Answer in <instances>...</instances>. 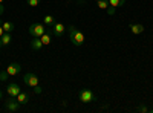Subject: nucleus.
Here are the masks:
<instances>
[{
    "label": "nucleus",
    "instance_id": "f257e3e1",
    "mask_svg": "<svg viewBox=\"0 0 153 113\" xmlns=\"http://www.w3.org/2000/svg\"><path fill=\"white\" fill-rule=\"evenodd\" d=\"M68 31H69V38H71L74 46H83L84 44L86 37H84V34L81 31H78L75 26H69Z\"/></svg>",
    "mask_w": 153,
    "mask_h": 113
},
{
    "label": "nucleus",
    "instance_id": "f03ea898",
    "mask_svg": "<svg viewBox=\"0 0 153 113\" xmlns=\"http://www.w3.org/2000/svg\"><path fill=\"white\" fill-rule=\"evenodd\" d=\"M78 99H80V103H83V104H89V103L97 101V95L92 90H89V89H83L78 93Z\"/></svg>",
    "mask_w": 153,
    "mask_h": 113
},
{
    "label": "nucleus",
    "instance_id": "7ed1b4c3",
    "mask_svg": "<svg viewBox=\"0 0 153 113\" xmlns=\"http://www.w3.org/2000/svg\"><path fill=\"white\" fill-rule=\"evenodd\" d=\"M28 32L32 37H42L46 32V26L45 24H40V23H32L29 26V29H28Z\"/></svg>",
    "mask_w": 153,
    "mask_h": 113
},
{
    "label": "nucleus",
    "instance_id": "20e7f679",
    "mask_svg": "<svg viewBox=\"0 0 153 113\" xmlns=\"http://www.w3.org/2000/svg\"><path fill=\"white\" fill-rule=\"evenodd\" d=\"M3 104H5L6 112H17L20 109V103L17 101L16 96H9L8 99H5V101H3Z\"/></svg>",
    "mask_w": 153,
    "mask_h": 113
},
{
    "label": "nucleus",
    "instance_id": "39448f33",
    "mask_svg": "<svg viewBox=\"0 0 153 113\" xmlns=\"http://www.w3.org/2000/svg\"><path fill=\"white\" fill-rule=\"evenodd\" d=\"M23 83L26 84L28 87H32V89H34L35 86H38V78H37L35 73H26L23 77Z\"/></svg>",
    "mask_w": 153,
    "mask_h": 113
},
{
    "label": "nucleus",
    "instance_id": "423d86ee",
    "mask_svg": "<svg viewBox=\"0 0 153 113\" xmlns=\"http://www.w3.org/2000/svg\"><path fill=\"white\" fill-rule=\"evenodd\" d=\"M51 31H52V35L57 37V38H60V37L65 34V24L60 23V21H55L52 24V28H51Z\"/></svg>",
    "mask_w": 153,
    "mask_h": 113
},
{
    "label": "nucleus",
    "instance_id": "0eeeda50",
    "mask_svg": "<svg viewBox=\"0 0 153 113\" xmlns=\"http://www.w3.org/2000/svg\"><path fill=\"white\" fill-rule=\"evenodd\" d=\"M22 70V66L19 64V63H11V64L6 67V72L9 73V77H16V75H19Z\"/></svg>",
    "mask_w": 153,
    "mask_h": 113
},
{
    "label": "nucleus",
    "instance_id": "6e6552de",
    "mask_svg": "<svg viewBox=\"0 0 153 113\" xmlns=\"http://www.w3.org/2000/svg\"><path fill=\"white\" fill-rule=\"evenodd\" d=\"M6 92H8L9 96H17L22 90H20V86L17 83H9L8 87H6Z\"/></svg>",
    "mask_w": 153,
    "mask_h": 113
},
{
    "label": "nucleus",
    "instance_id": "1a4fd4ad",
    "mask_svg": "<svg viewBox=\"0 0 153 113\" xmlns=\"http://www.w3.org/2000/svg\"><path fill=\"white\" fill-rule=\"evenodd\" d=\"M43 46H45V44L42 43L40 37H34V38L31 40V49H32V51H40Z\"/></svg>",
    "mask_w": 153,
    "mask_h": 113
},
{
    "label": "nucleus",
    "instance_id": "9d476101",
    "mask_svg": "<svg viewBox=\"0 0 153 113\" xmlns=\"http://www.w3.org/2000/svg\"><path fill=\"white\" fill-rule=\"evenodd\" d=\"M130 31H132V34H135V35L143 34V32H144V26H143V24H138V23H130Z\"/></svg>",
    "mask_w": 153,
    "mask_h": 113
},
{
    "label": "nucleus",
    "instance_id": "9b49d317",
    "mask_svg": "<svg viewBox=\"0 0 153 113\" xmlns=\"http://www.w3.org/2000/svg\"><path fill=\"white\" fill-rule=\"evenodd\" d=\"M17 101L20 103V106H23V104H28V101H29V95L26 93V92H20L17 96Z\"/></svg>",
    "mask_w": 153,
    "mask_h": 113
},
{
    "label": "nucleus",
    "instance_id": "f8f14e48",
    "mask_svg": "<svg viewBox=\"0 0 153 113\" xmlns=\"http://www.w3.org/2000/svg\"><path fill=\"white\" fill-rule=\"evenodd\" d=\"M2 26H3V31H5V32H9V34L16 29V24L12 23V21H3Z\"/></svg>",
    "mask_w": 153,
    "mask_h": 113
},
{
    "label": "nucleus",
    "instance_id": "ddd939ff",
    "mask_svg": "<svg viewBox=\"0 0 153 113\" xmlns=\"http://www.w3.org/2000/svg\"><path fill=\"white\" fill-rule=\"evenodd\" d=\"M54 23H55V18H54L52 16H45V17H43V24H45V26L52 28Z\"/></svg>",
    "mask_w": 153,
    "mask_h": 113
},
{
    "label": "nucleus",
    "instance_id": "4468645a",
    "mask_svg": "<svg viewBox=\"0 0 153 113\" xmlns=\"http://www.w3.org/2000/svg\"><path fill=\"white\" fill-rule=\"evenodd\" d=\"M0 43H2V46H8L11 43V34L9 32H5L2 37H0Z\"/></svg>",
    "mask_w": 153,
    "mask_h": 113
},
{
    "label": "nucleus",
    "instance_id": "2eb2a0df",
    "mask_svg": "<svg viewBox=\"0 0 153 113\" xmlns=\"http://www.w3.org/2000/svg\"><path fill=\"white\" fill-rule=\"evenodd\" d=\"M109 5L113 6V8H118V6L126 5V0H109Z\"/></svg>",
    "mask_w": 153,
    "mask_h": 113
},
{
    "label": "nucleus",
    "instance_id": "dca6fc26",
    "mask_svg": "<svg viewBox=\"0 0 153 113\" xmlns=\"http://www.w3.org/2000/svg\"><path fill=\"white\" fill-rule=\"evenodd\" d=\"M97 5H98L100 9H107V8L110 6V5H109V0H98Z\"/></svg>",
    "mask_w": 153,
    "mask_h": 113
},
{
    "label": "nucleus",
    "instance_id": "f3484780",
    "mask_svg": "<svg viewBox=\"0 0 153 113\" xmlns=\"http://www.w3.org/2000/svg\"><path fill=\"white\" fill-rule=\"evenodd\" d=\"M40 40H42V43L46 46V44H49L51 43V34H48V32H45L42 37H40Z\"/></svg>",
    "mask_w": 153,
    "mask_h": 113
},
{
    "label": "nucleus",
    "instance_id": "a211bd4d",
    "mask_svg": "<svg viewBox=\"0 0 153 113\" xmlns=\"http://www.w3.org/2000/svg\"><path fill=\"white\" fill-rule=\"evenodd\" d=\"M8 78H9V73H8L6 70L0 72V81H8Z\"/></svg>",
    "mask_w": 153,
    "mask_h": 113
},
{
    "label": "nucleus",
    "instance_id": "6ab92c4d",
    "mask_svg": "<svg viewBox=\"0 0 153 113\" xmlns=\"http://www.w3.org/2000/svg\"><path fill=\"white\" fill-rule=\"evenodd\" d=\"M26 2H28V5H29V6L35 8V6H38V5H40V2H42V0H26Z\"/></svg>",
    "mask_w": 153,
    "mask_h": 113
},
{
    "label": "nucleus",
    "instance_id": "aec40b11",
    "mask_svg": "<svg viewBox=\"0 0 153 113\" xmlns=\"http://www.w3.org/2000/svg\"><path fill=\"white\" fill-rule=\"evenodd\" d=\"M138 112H141V113H147V112H150V109H147L146 106H139V107H138Z\"/></svg>",
    "mask_w": 153,
    "mask_h": 113
},
{
    "label": "nucleus",
    "instance_id": "412c9836",
    "mask_svg": "<svg viewBox=\"0 0 153 113\" xmlns=\"http://www.w3.org/2000/svg\"><path fill=\"white\" fill-rule=\"evenodd\" d=\"M115 9H117V8H113V6H109L106 11H107V14L109 16H115Z\"/></svg>",
    "mask_w": 153,
    "mask_h": 113
},
{
    "label": "nucleus",
    "instance_id": "4be33fe9",
    "mask_svg": "<svg viewBox=\"0 0 153 113\" xmlns=\"http://www.w3.org/2000/svg\"><path fill=\"white\" fill-rule=\"evenodd\" d=\"M42 92H43V90H42L40 86H35V87H34V93H42Z\"/></svg>",
    "mask_w": 153,
    "mask_h": 113
},
{
    "label": "nucleus",
    "instance_id": "5701e85b",
    "mask_svg": "<svg viewBox=\"0 0 153 113\" xmlns=\"http://www.w3.org/2000/svg\"><path fill=\"white\" fill-rule=\"evenodd\" d=\"M3 11H5V8H3V5H2V3H0V16L3 14Z\"/></svg>",
    "mask_w": 153,
    "mask_h": 113
},
{
    "label": "nucleus",
    "instance_id": "b1692460",
    "mask_svg": "<svg viewBox=\"0 0 153 113\" xmlns=\"http://www.w3.org/2000/svg\"><path fill=\"white\" fill-rule=\"evenodd\" d=\"M0 99H2V92H0Z\"/></svg>",
    "mask_w": 153,
    "mask_h": 113
},
{
    "label": "nucleus",
    "instance_id": "393cba45",
    "mask_svg": "<svg viewBox=\"0 0 153 113\" xmlns=\"http://www.w3.org/2000/svg\"><path fill=\"white\" fill-rule=\"evenodd\" d=\"M0 3H3V0H0Z\"/></svg>",
    "mask_w": 153,
    "mask_h": 113
}]
</instances>
